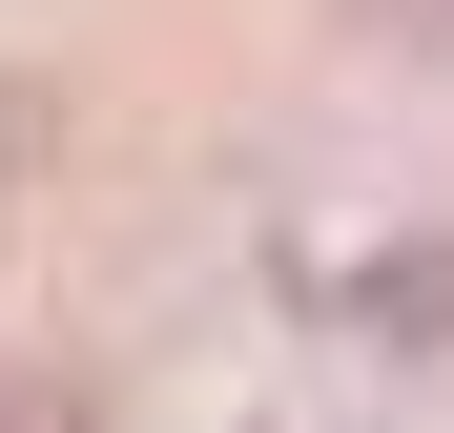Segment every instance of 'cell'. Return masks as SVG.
<instances>
[{
    "label": "cell",
    "mask_w": 454,
    "mask_h": 433,
    "mask_svg": "<svg viewBox=\"0 0 454 433\" xmlns=\"http://www.w3.org/2000/svg\"><path fill=\"white\" fill-rule=\"evenodd\" d=\"M0 433H42V392H21V413H0Z\"/></svg>",
    "instance_id": "277c9868"
},
{
    "label": "cell",
    "mask_w": 454,
    "mask_h": 433,
    "mask_svg": "<svg viewBox=\"0 0 454 433\" xmlns=\"http://www.w3.org/2000/svg\"><path fill=\"white\" fill-rule=\"evenodd\" d=\"M393 351H454V228H413V248H372V289H351Z\"/></svg>",
    "instance_id": "6da1fadb"
},
{
    "label": "cell",
    "mask_w": 454,
    "mask_h": 433,
    "mask_svg": "<svg viewBox=\"0 0 454 433\" xmlns=\"http://www.w3.org/2000/svg\"><path fill=\"white\" fill-rule=\"evenodd\" d=\"M0 228H21V206H0Z\"/></svg>",
    "instance_id": "5b68a950"
},
{
    "label": "cell",
    "mask_w": 454,
    "mask_h": 433,
    "mask_svg": "<svg viewBox=\"0 0 454 433\" xmlns=\"http://www.w3.org/2000/svg\"><path fill=\"white\" fill-rule=\"evenodd\" d=\"M351 21H454V0H351Z\"/></svg>",
    "instance_id": "3957f363"
},
{
    "label": "cell",
    "mask_w": 454,
    "mask_h": 433,
    "mask_svg": "<svg viewBox=\"0 0 454 433\" xmlns=\"http://www.w3.org/2000/svg\"><path fill=\"white\" fill-rule=\"evenodd\" d=\"M42 144H62V83H21V62H0V206L42 186Z\"/></svg>",
    "instance_id": "7a4b0ae2"
}]
</instances>
